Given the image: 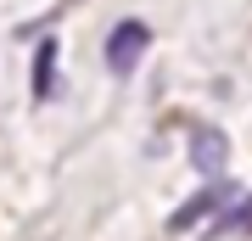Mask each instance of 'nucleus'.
<instances>
[{
	"mask_svg": "<svg viewBox=\"0 0 252 241\" xmlns=\"http://www.w3.org/2000/svg\"><path fill=\"white\" fill-rule=\"evenodd\" d=\"M146 45H152V28H146L140 17H124L107 34V68L118 73V79H129V73H135V62L146 56Z\"/></svg>",
	"mask_w": 252,
	"mask_h": 241,
	"instance_id": "obj_1",
	"label": "nucleus"
},
{
	"mask_svg": "<svg viewBox=\"0 0 252 241\" xmlns=\"http://www.w3.org/2000/svg\"><path fill=\"white\" fill-rule=\"evenodd\" d=\"M230 179H213V185H207V191H196V197H185L180 207H174V213H168V230L174 236H180V230H196V224L207 219V213H219V207H224L230 202Z\"/></svg>",
	"mask_w": 252,
	"mask_h": 241,
	"instance_id": "obj_2",
	"label": "nucleus"
},
{
	"mask_svg": "<svg viewBox=\"0 0 252 241\" xmlns=\"http://www.w3.org/2000/svg\"><path fill=\"white\" fill-rule=\"evenodd\" d=\"M224 163H230V140H224V135H219V129H190V169H196V174H207V179H219V174H224Z\"/></svg>",
	"mask_w": 252,
	"mask_h": 241,
	"instance_id": "obj_3",
	"label": "nucleus"
},
{
	"mask_svg": "<svg viewBox=\"0 0 252 241\" xmlns=\"http://www.w3.org/2000/svg\"><path fill=\"white\" fill-rule=\"evenodd\" d=\"M51 96H56V39L34 51V101H51Z\"/></svg>",
	"mask_w": 252,
	"mask_h": 241,
	"instance_id": "obj_4",
	"label": "nucleus"
},
{
	"mask_svg": "<svg viewBox=\"0 0 252 241\" xmlns=\"http://www.w3.org/2000/svg\"><path fill=\"white\" fill-rule=\"evenodd\" d=\"M219 230H241V236H252V197H247L241 207H230V213H219Z\"/></svg>",
	"mask_w": 252,
	"mask_h": 241,
	"instance_id": "obj_5",
	"label": "nucleus"
}]
</instances>
